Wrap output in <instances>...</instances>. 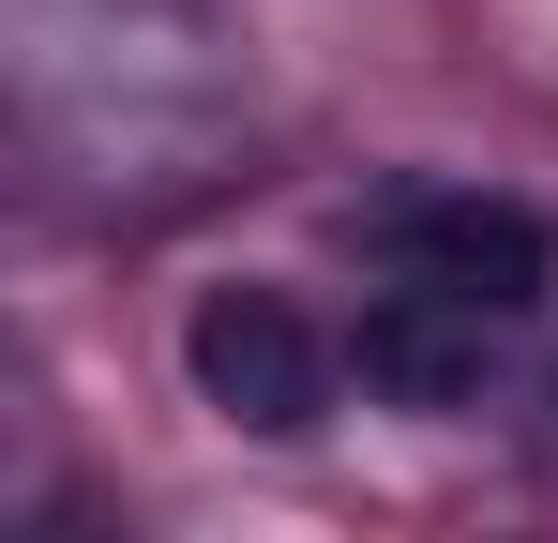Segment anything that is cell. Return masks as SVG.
<instances>
[{
  "instance_id": "cell-1",
  "label": "cell",
  "mask_w": 558,
  "mask_h": 543,
  "mask_svg": "<svg viewBox=\"0 0 558 543\" xmlns=\"http://www.w3.org/2000/svg\"><path fill=\"white\" fill-rule=\"evenodd\" d=\"M363 257L392 272V287H438V302H468V317H529L544 302V212L529 196H483V181H392L363 212Z\"/></svg>"
},
{
  "instance_id": "cell-2",
  "label": "cell",
  "mask_w": 558,
  "mask_h": 543,
  "mask_svg": "<svg viewBox=\"0 0 558 543\" xmlns=\"http://www.w3.org/2000/svg\"><path fill=\"white\" fill-rule=\"evenodd\" d=\"M182 377H196V408L242 423V438H317L348 348H332L287 287H211V302L182 317Z\"/></svg>"
},
{
  "instance_id": "cell-3",
  "label": "cell",
  "mask_w": 558,
  "mask_h": 543,
  "mask_svg": "<svg viewBox=\"0 0 558 543\" xmlns=\"http://www.w3.org/2000/svg\"><path fill=\"white\" fill-rule=\"evenodd\" d=\"M483 362H498V317H468L438 287H377L363 333H348V377H363L377 408H468Z\"/></svg>"
},
{
  "instance_id": "cell-4",
  "label": "cell",
  "mask_w": 558,
  "mask_h": 543,
  "mask_svg": "<svg viewBox=\"0 0 558 543\" xmlns=\"http://www.w3.org/2000/svg\"><path fill=\"white\" fill-rule=\"evenodd\" d=\"M15 543H136V529H106L92 498H76V483H61V498H31V514H15Z\"/></svg>"
}]
</instances>
